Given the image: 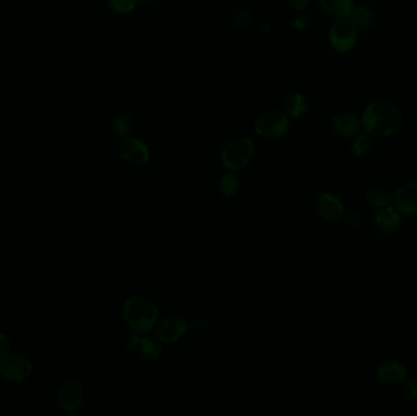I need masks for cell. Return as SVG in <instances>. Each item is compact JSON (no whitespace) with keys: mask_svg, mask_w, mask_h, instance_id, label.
Segmentation results:
<instances>
[{"mask_svg":"<svg viewBox=\"0 0 417 416\" xmlns=\"http://www.w3.org/2000/svg\"><path fill=\"white\" fill-rule=\"evenodd\" d=\"M402 121L400 110L389 100H375L363 111V127L375 137L392 136L402 127Z\"/></svg>","mask_w":417,"mask_h":416,"instance_id":"cell-1","label":"cell"},{"mask_svg":"<svg viewBox=\"0 0 417 416\" xmlns=\"http://www.w3.org/2000/svg\"><path fill=\"white\" fill-rule=\"evenodd\" d=\"M124 315L132 331L148 333L156 326L159 312L149 298L134 296L124 303Z\"/></svg>","mask_w":417,"mask_h":416,"instance_id":"cell-2","label":"cell"},{"mask_svg":"<svg viewBox=\"0 0 417 416\" xmlns=\"http://www.w3.org/2000/svg\"><path fill=\"white\" fill-rule=\"evenodd\" d=\"M255 153V144L250 138H236L229 141L221 152V160L229 171H240L248 166Z\"/></svg>","mask_w":417,"mask_h":416,"instance_id":"cell-3","label":"cell"},{"mask_svg":"<svg viewBox=\"0 0 417 416\" xmlns=\"http://www.w3.org/2000/svg\"><path fill=\"white\" fill-rule=\"evenodd\" d=\"M254 129L255 134L263 139L275 141L282 138L288 132L289 118L286 113L270 110L259 116L254 125Z\"/></svg>","mask_w":417,"mask_h":416,"instance_id":"cell-4","label":"cell"},{"mask_svg":"<svg viewBox=\"0 0 417 416\" xmlns=\"http://www.w3.org/2000/svg\"><path fill=\"white\" fill-rule=\"evenodd\" d=\"M358 40V29L349 19H339L329 30V42L338 53H348L353 49Z\"/></svg>","mask_w":417,"mask_h":416,"instance_id":"cell-5","label":"cell"},{"mask_svg":"<svg viewBox=\"0 0 417 416\" xmlns=\"http://www.w3.org/2000/svg\"><path fill=\"white\" fill-rule=\"evenodd\" d=\"M120 155L124 163L132 166H143L149 161L150 152L147 144L138 138L127 137L120 145Z\"/></svg>","mask_w":417,"mask_h":416,"instance_id":"cell-6","label":"cell"},{"mask_svg":"<svg viewBox=\"0 0 417 416\" xmlns=\"http://www.w3.org/2000/svg\"><path fill=\"white\" fill-rule=\"evenodd\" d=\"M0 371L10 381H24L31 375L32 364L24 355H8L0 364Z\"/></svg>","mask_w":417,"mask_h":416,"instance_id":"cell-7","label":"cell"},{"mask_svg":"<svg viewBox=\"0 0 417 416\" xmlns=\"http://www.w3.org/2000/svg\"><path fill=\"white\" fill-rule=\"evenodd\" d=\"M188 330V323L182 317H165L156 328V337L160 342L174 343L183 337Z\"/></svg>","mask_w":417,"mask_h":416,"instance_id":"cell-8","label":"cell"},{"mask_svg":"<svg viewBox=\"0 0 417 416\" xmlns=\"http://www.w3.org/2000/svg\"><path fill=\"white\" fill-rule=\"evenodd\" d=\"M56 401L63 410H77L83 403V390L80 383L75 381L63 383L58 391Z\"/></svg>","mask_w":417,"mask_h":416,"instance_id":"cell-9","label":"cell"},{"mask_svg":"<svg viewBox=\"0 0 417 416\" xmlns=\"http://www.w3.org/2000/svg\"><path fill=\"white\" fill-rule=\"evenodd\" d=\"M318 213L326 221L336 223L344 216V207L338 197L329 192H323L318 195Z\"/></svg>","mask_w":417,"mask_h":416,"instance_id":"cell-10","label":"cell"},{"mask_svg":"<svg viewBox=\"0 0 417 416\" xmlns=\"http://www.w3.org/2000/svg\"><path fill=\"white\" fill-rule=\"evenodd\" d=\"M394 203L404 215H417V184H407L399 189L394 197Z\"/></svg>","mask_w":417,"mask_h":416,"instance_id":"cell-11","label":"cell"},{"mask_svg":"<svg viewBox=\"0 0 417 416\" xmlns=\"http://www.w3.org/2000/svg\"><path fill=\"white\" fill-rule=\"evenodd\" d=\"M375 225L379 232L386 234L397 232L402 226L400 214L398 213L397 208H393L391 205L382 208L375 216Z\"/></svg>","mask_w":417,"mask_h":416,"instance_id":"cell-12","label":"cell"},{"mask_svg":"<svg viewBox=\"0 0 417 416\" xmlns=\"http://www.w3.org/2000/svg\"><path fill=\"white\" fill-rule=\"evenodd\" d=\"M407 377V367L399 362H384L377 371L378 381L383 382L386 385H397L405 381Z\"/></svg>","mask_w":417,"mask_h":416,"instance_id":"cell-13","label":"cell"},{"mask_svg":"<svg viewBox=\"0 0 417 416\" xmlns=\"http://www.w3.org/2000/svg\"><path fill=\"white\" fill-rule=\"evenodd\" d=\"M333 129L343 137H354L360 132L361 122L352 114H339L332 120Z\"/></svg>","mask_w":417,"mask_h":416,"instance_id":"cell-14","label":"cell"},{"mask_svg":"<svg viewBox=\"0 0 417 416\" xmlns=\"http://www.w3.org/2000/svg\"><path fill=\"white\" fill-rule=\"evenodd\" d=\"M323 10L339 19H347L354 10V0H318Z\"/></svg>","mask_w":417,"mask_h":416,"instance_id":"cell-15","label":"cell"},{"mask_svg":"<svg viewBox=\"0 0 417 416\" xmlns=\"http://www.w3.org/2000/svg\"><path fill=\"white\" fill-rule=\"evenodd\" d=\"M308 98L302 93H294L291 95L284 104L286 115L291 119L297 120L303 118L304 115L308 113Z\"/></svg>","mask_w":417,"mask_h":416,"instance_id":"cell-16","label":"cell"},{"mask_svg":"<svg viewBox=\"0 0 417 416\" xmlns=\"http://www.w3.org/2000/svg\"><path fill=\"white\" fill-rule=\"evenodd\" d=\"M138 347L140 354L143 355L145 360L152 362L159 360L160 355H161V346H160L159 339L148 337V336L140 337L139 338Z\"/></svg>","mask_w":417,"mask_h":416,"instance_id":"cell-17","label":"cell"},{"mask_svg":"<svg viewBox=\"0 0 417 416\" xmlns=\"http://www.w3.org/2000/svg\"><path fill=\"white\" fill-rule=\"evenodd\" d=\"M366 200L376 208H386L389 207L393 202L392 194L383 189H373L366 194Z\"/></svg>","mask_w":417,"mask_h":416,"instance_id":"cell-18","label":"cell"},{"mask_svg":"<svg viewBox=\"0 0 417 416\" xmlns=\"http://www.w3.org/2000/svg\"><path fill=\"white\" fill-rule=\"evenodd\" d=\"M239 189V179L234 171L224 174L220 179V191L224 198L234 197Z\"/></svg>","mask_w":417,"mask_h":416,"instance_id":"cell-19","label":"cell"},{"mask_svg":"<svg viewBox=\"0 0 417 416\" xmlns=\"http://www.w3.org/2000/svg\"><path fill=\"white\" fill-rule=\"evenodd\" d=\"M349 17H350L349 20L353 22L357 29H365L373 22V11L370 10L368 6H361L354 8L353 13Z\"/></svg>","mask_w":417,"mask_h":416,"instance_id":"cell-20","label":"cell"},{"mask_svg":"<svg viewBox=\"0 0 417 416\" xmlns=\"http://www.w3.org/2000/svg\"><path fill=\"white\" fill-rule=\"evenodd\" d=\"M115 131L119 136L127 138L133 131V120L126 113L119 114L114 120Z\"/></svg>","mask_w":417,"mask_h":416,"instance_id":"cell-21","label":"cell"},{"mask_svg":"<svg viewBox=\"0 0 417 416\" xmlns=\"http://www.w3.org/2000/svg\"><path fill=\"white\" fill-rule=\"evenodd\" d=\"M138 0H108L110 10L117 15H127L136 9Z\"/></svg>","mask_w":417,"mask_h":416,"instance_id":"cell-22","label":"cell"},{"mask_svg":"<svg viewBox=\"0 0 417 416\" xmlns=\"http://www.w3.org/2000/svg\"><path fill=\"white\" fill-rule=\"evenodd\" d=\"M371 147H373V138L371 134L366 132V134H359L355 138L352 145V150L355 157H363L368 153Z\"/></svg>","mask_w":417,"mask_h":416,"instance_id":"cell-23","label":"cell"},{"mask_svg":"<svg viewBox=\"0 0 417 416\" xmlns=\"http://www.w3.org/2000/svg\"><path fill=\"white\" fill-rule=\"evenodd\" d=\"M250 22H252V16H250V14H248L247 11H240L238 15L234 17V29L240 30V29L247 27Z\"/></svg>","mask_w":417,"mask_h":416,"instance_id":"cell-24","label":"cell"},{"mask_svg":"<svg viewBox=\"0 0 417 416\" xmlns=\"http://www.w3.org/2000/svg\"><path fill=\"white\" fill-rule=\"evenodd\" d=\"M10 352V341L6 335L0 333V362H3Z\"/></svg>","mask_w":417,"mask_h":416,"instance_id":"cell-25","label":"cell"},{"mask_svg":"<svg viewBox=\"0 0 417 416\" xmlns=\"http://www.w3.org/2000/svg\"><path fill=\"white\" fill-rule=\"evenodd\" d=\"M310 24H311L310 17H308V16H299L294 20L293 26L295 30L304 31L308 29Z\"/></svg>","mask_w":417,"mask_h":416,"instance_id":"cell-26","label":"cell"},{"mask_svg":"<svg viewBox=\"0 0 417 416\" xmlns=\"http://www.w3.org/2000/svg\"><path fill=\"white\" fill-rule=\"evenodd\" d=\"M404 394L407 397L409 401L415 399L417 396V386L416 383L414 381H409L405 388H404Z\"/></svg>","mask_w":417,"mask_h":416,"instance_id":"cell-27","label":"cell"},{"mask_svg":"<svg viewBox=\"0 0 417 416\" xmlns=\"http://www.w3.org/2000/svg\"><path fill=\"white\" fill-rule=\"evenodd\" d=\"M289 3L294 10L297 11L306 10L309 6V0H289Z\"/></svg>","mask_w":417,"mask_h":416,"instance_id":"cell-28","label":"cell"},{"mask_svg":"<svg viewBox=\"0 0 417 416\" xmlns=\"http://www.w3.org/2000/svg\"><path fill=\"white\" fill-rule=\"evenodd\" d=\"M190 326L194 330H205L206 326H208V321L205 319H203V317H195L190 322Z\"/></svg>","mask_w":417,"mask_h":416,"instance_id":"cell-29","label":"cell"},{"mask_svg":"<svg viewBox=\"0 0 417 416\" xmlns=\"http://www.w3.org/2000/svg\"><path fill=\"white\" fill-rule=\"evenodd\" d=\"M345 221L350 226H359L360 223H363V218H360L357 213H350L345 216Z\"/></svg>","mask_w":417,"mask_h":416,"instance_id":"cell-30","label":"cell"},{"mask_svg":"<svg viewBox=\"0 0 417 416\" xmlns=\"http://www.w3.org/2000/svg\"><path fill=\"white\" fill-rule=\"evenodd\" d=\"M140 3H143V4H149L152 1H154V0H138Z\"/></svg>","mask_w":417,"mask_h":416,"instance_id":"cell-31","label":"cell"}]
</instances>
